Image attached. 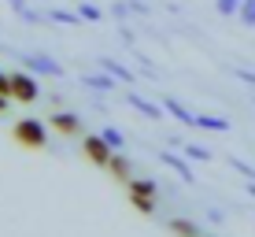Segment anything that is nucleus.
Instances as JSON below:
<instances>
[{
	"instance_id": "21",
	"label": "nucleus",
	"mask_w": 255,
	"mask_h": 237,
	"mask_svg": "<svg viewBox=\"0 0 255 237\" xmlns=\"http://www.w3.org/2000/svg\"><path fill=\"white\" fill-rule=\"evenodd\" d=\"M78 11H82L85 22H104V11H100L96 4H89V0H82V4H78Z\"/></svg>"
},
{
	"instance_id": "24",
	"label": "nucleus",
	"mask_w": 255,
	"mask_h": 237,
	"mask_svg": "<svg viewBox=\"0 0 255 237\" xmlns=\"http://www.w3.org/2000/svg\"><path fill=\"white\" fill-rule=\"evenodd\" d=\"M237 19L255 30V0H244V4H241V15H237Z\"/></svg>"
},
{
	"instance_id": "7",
	"label": "nucleus",
	"mask_w": 255,
	"mask_h": 237,
	"mask_svg": "<svg viewBox=\"0 0 255 237\" xmlns=\"http://www.w3.org/2000/svg\"><path fill=\"white\" fill-rule=\"evenodd\" d=\"M126 100H129V108H133V111H140V115H144V119H163V111H166V108H163V104H155V100H148V96H144V93H137V89H133V93H129V96H126Z\"/></svg>"
},
{
	"instance_id": "29",
	"label": "nucleus",
	"mask_w": 255,
	"mask_h": 237,
	"mask_svg": "<svg viewBox=\"0 0 255 237\" xmlns=\"http://www.w3.org/2000/svg\"><path fill=\"white\" fill-rule=\"evenodd\" d=\"M252 100H255V93H252Z\"/></svg>"
},
{
	"instance_id": "3",
	"label": "nucleus",
	"mask_w": 255,
	"mask_h": 237,
	"mask_svg": "<svg viewBox=\"0 0 255 237\" xmlns=\"http://www.w3.org/2000/svg\"><path fill=\"white\" fill-rule=\"evenodd\" d=\"M11 96H15V100H22V104H33L41 96L37 78L26 74V71H11Z\"/></svg>"
},
{
	"instance_id": "15",
	"label": "nucleus",
	"mask_w": 255,
	"mask_h": 237,
	"mask_svg": "<svg viewBox=\"0 0 255 237\" xmlns=\"http://www.w3.org/2000/svg\"><path fill=\"white\" fill-rule=\"evenodd\" d=\"M126 189L133 193V197H159V186H155L152 178H129Z\"/></svg>"
},
{
	"instance_id": "16",
	"label": "nucleus",
	"mask_w": 255,
	"mask_h": 237,
	"mask_svg": "<svg viewBox=\"0 0 255 237\" xmlns=\"http://www.w3.org/2000/svg\"><path fill=\"white\" fill-rule=\"evenodd\" d=\"M170 230L178 234V237H204V234H200V226L192 223V219H170Z\"/></svg>"
},
{
	"instance_id": "23",
	"label": "nucleus",
	"mask_w": 255,
	"mask_h": 237,
	"mask_svg": "<svg viewBox=\"0 0 255 237\" xmlns=\"http://www.w3.org/2000/svg\"><path fill=\"white\" fill-rule=\"evenodd\" d=\"M230 71H233L237 82H244V85H248V89L255 93V71H252V67H241V63H237V67H230Z\"/></svg>"
},
{
	"instance_id": "9",
	"label": "nucleus",
	"mask_w": 255,
	"mask_h": 237,
	"mask_svg": "<svg viewBox=\"0 0 255 237\" xmlns=\"http://www.w3.org/2000/svg\"><path fill=\"white\" fill-rule=\"evenodd\" d=\"M48 122H52V130H59L63 137H74V134H82V119H78L74 111H56V115H52Z\"/></svg>"
},
{
	"instance_id": "13",
	"label": "nucleus",
	"mask_w": 255,
	"mask_h": 237,
	"mask_svg": "<svg viewBox=\"0 0 255 237\" xmlns=\"http://www.w3.org/2000/svg\"><path fill=\"white\" fill-rule=\"evenodd\" d=\"M196 130H207V134H226V130H230V119H226V115H196Z\"/></svg>"
},
{
	"instance_id": "20",
	"label": "nucleus",
	"mask_w": 255,
	"mask_h": 237,
	"mask_svg": "<svg viewBox=\"0 0 255 237\" xmlns=\"http://www.w3.org/2000/svg\"><path fill=\"white\" fill-rule=\"evenodd\" d=\"M226 163H230V167H233L237 174H244V182H255V167H252L248 160H241V156H230V160H226Z\"/></svg>"
},
{
	"instance_id": "12",
	"label": "nucleus",
	"mask_w": 255,
	"mask_h": 237,
	"mask_svg": "<svg viewBox=\"0 0 255 237\" xmlns=\"http://www.w3.org/2000/svg\"><path fill=\"white\" fill-rule=\"evenodd\" d=\"M108 174L115 182H129V178H133V167H129V160L122 152H115V156H111V163H108Z\"/></svg>"
},
{
	"instance_id": "6",
	"label": "nucleus",
	"mask_w": 255,
	"mask_h": 237,
	"mask_svg": "<svg viewBox=\"0 0 255 237\" xmlns=\"http://www.w3.org/2000/svg\"><path fill=\"white\" fill-rule=\"evenodd\" d=\"M163 108H166V115H174V119L181 122V126L196 130V115H200V111H189L185 104L178 100V96H163Z\"/></svg>"
},
{
	"instance_id": "11",
	"label": "nucleus",
	"mask_w": 255,
	"mask_h": 237,
	"mask_svg": "<svg viewBox=\"0 0 255 237\" xmlns=\"http://www.w3.org/2000/svg\"><path fill=\"white\" fill-rule=\"evenodd\" d=\"M45 19H48V22H59V26H82V22H85L78 7H74V11H70V7H48Z\"/></svg>"
},
{
	"instance_id": "28",
	"label": "nucleus",
	"mask_w": 255,
	"mask_h": 237,
	"mask_svg": "<svg viewBox=\"0 0 255 237\" xmlns=\"http://www.w3.org/2000/svg\"><path fill=\"white\" fill-rule=\"evenodd\" d=\"M244 189H248V197L255 200V182H248V186H244Z\"/></svg>"
},
{
	"instance_id": "8",
	"label": "nucleus",
	"mask_w": 255,
	"mask_h": 237,
	"mask_svg": "<svg viewBox=\"0 0 255 237\" xmlns=\"http://www.w3.org/2000/svg\"><path fill=\"white\" fill-rule=\"evenodd\" d=\"M100 67L108 74H115L122 85H137V74H133V67H126L122 59H115V56H100Z\"/></svg>"
},
{
	"instance_id": "1",
	"label": "nucleus",
	"mask_w": 255,
	"mask_h": 237,
	"mask_svg": "<svg viewBox=\"0 0 255 237\" xmlns=\"http://www.w3.org/2000/svg\"><path fill=\"white\" fill-rule=\"evenodd\" d=\"M15 141H19L22 148H45L48 145V126L41 119L26 115V119L15 122Z\"/></svg>"
},
{
	"instance_id": "14",
	"label": "nucleus",
	"mask_w": 255,
	"mask_h": 237,
	"mask_svg": "<svg viewBox=\"0 0 255 237\" xmlns=\"http://www.w3.org/2000/svg\"><path fill=\"white\" fill-rule=\"evenodd\" d=\"M7 4H11V11H15V15H19V19H22V22H33V26H41V22H48V19H45V15H37V11H33V7H30V0H7Z\"/></svg>"
},
{
	"instance_id": "19",
	"label": "nucleus",
	"mask_w": 255,
	"mask_h": 237,
	"mask_svg": "<svg viewBox=\"0 0 255 237\" xmlns=\"http://www.w3.org/2000/svg\"><path fill=\"white\" fill-rule=\"evenodd\" d=\"M100 137H104L111 148H115V152H122V148H126V137H122V130H115V126H104Z\"/></svg>"
},
{
	"instance_id": "26",
	"label": "nucleus",
	"mask_w": 255,
	"mask_h": 237,
	"mask_svg": "<svg viewBox=\"0 0 255 237\" xmlns=\"http://www.w3.org/2000/svg\"><path fill=\"white\" fill-rule=\"evenodd\" d=\"M129 7H133V15H148V11H152L144 0H129Z\"/></svg>"
},
{
	"instance_id": "2",
	"label": "nucleus",
	"mask_w": 255,
	"mask_h": 237,
	"mask_svg": "<svg viewBox=\"0 0 255 237\" xmlns=\"http://www.w3.org/2000/svg\"><path fill=\"white\" fill-rule=\"evenodd\" d=\"M22 63L30 67L33 74H45V78H67V67L59 63L56 56H48V52H26Z\"/></svg>"
},
{
	"instance_id": "25",
	"label": "nucleus",
	"mask_w": 255,
	"mask_h": 237,
	"mask_svg": "<svg viewBox=\"0 0 255 237\" xmlns=\"http://www.w3.org/2000/svg\"><path fill=\"white\" fill-rule=\"evenodd\" d=\"M0 93L11 96V74H4V71H0Z\"/></svg>"
},
{
	"instance_id": "4",
	"label": "nucleus",
	"mask_w": 255,
	"mask_h": 237,
	"mask_svg": "<svg viewBox=\"0 0 255 237\" xmlns=\"http://www.w3.org/2000/svg\"><path fill=\"white\" fill-rule=\"evenodd\" d=\"M82 148H85V156H89V163H96V167H104V171H108V163H111V156H115V148L104 141L100 134H89V137L82 141Z\"/></svg>"
},
{
	"instance_id": "17",
	"label": "nucleus",
	"mask_w": 255,
	"mask_h": 237,
	"mask_svg": "<svg viewBox=\"0 0 255 237\" xmlns=\"http://www.w3.org/2000/svg\"><path fill=\"white\" fill-rule=\"evenodd\" d=\"M181 152H185L189 160H196V163H211V160H215V152L204 148V145H181Z\"/></svg>"
},
{
	"instance_id": "18",
	"label": "nucleus",
	"mask_w": 255,
	"mask_h": 237,
	"mask_svg": "<svg viewBox=\"0 0 255 237\" xmlns=\"http://www.w3.org/2000/svg\"><path fill=\"white\" fill-rule=\"evenodd\" d=\"M241 4L244 0H215V11L222 15V19H237V15H241Z\"/></svg>"
},
{
	"instance_id": "27",
	"label": "nucleus",
	"mask_w": 255,
	"mask_h": 237,
	"mask_svg": "<svg viewBox=\"0 0 255 237\" xmlns=\"http://www.w3.org/2000/svg\"><path fill=\"white\" fill-rule=\"evenodd\" d=\"M7 100H11V96H4V93H0V111H7Z\"/></svg>"
},
{
	"instance_id": "10",
	"label": "nucleus",
	"mask_w": 255,
	"mask_h": 237,
	"mask_svg": "<svg viewBox=\"0 0 255 237\" xmlns=\"http://www.w3.org/2000/svg\"><path fill=\"white\" fill-rule=\"evenodd\" d=\"M115 82H119V78L108 74L104 67H100L96 74H85V78H82V85H85V89H93V93H111V89H115Z\"/></svg>"
},
{
	"instance_id": "5",
	"label": "nucleus",
	"mask_w": 255,
	"mask_h": 237,
	"mask_svg": "<svg viewBox=\"0 0 255 237\" xmlns=\"http://www.w3.org/2000/svg\"><path fill=\"white\" fill-rule=\"evenodd\" d=\"M159 163H163V167H170V171L178 174L181 182H192V178H196V174H192V163H189V156H185V152L163 148V152H159Z\"/></svg>"
},
{
	"instance_id": "22",
	"label": "nucleus",
	"mask_w": 255,
	"mask_h": 237,
	"mask_svg": "<svg viewBox=\"0 0 255 237\" xmlns=\"http://www.w3.org/2000/svg\"><path fill=\"white\" fill-rule=\"evenodd\" d=\"M129 204H133L140 215H155V197H133V193H129Z\"/></svg>"
}]
</instances>
